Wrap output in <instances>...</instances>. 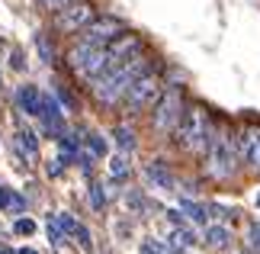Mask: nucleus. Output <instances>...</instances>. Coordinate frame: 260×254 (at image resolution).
<instances>
[{
	"instance_id": "nucleus-1",
	"label": "nucleus",
	"mask_w": 260,
	"mask_h": 254,
	"mask_svg": "<svg viewBox=\"0 0 260 254\" xmlns=\"http://www.w3.org/2000/svg\"><path fill=\"white\" fill-rule=\"evenodd\" d=\"M212 132H215V126H212L209 109L193 103V106L183 109V116H180V123L174 129V142H177L180 151H186V155H203V151L209 148Z\"/></svg>"
},
{
	"instance_id": "nucleus-2",
	"label": "nucleus",
	"mask_w": 260,
	"mask_h": 254,
	"mask_svg": "<svg viewBox=\"0 0 260 254\" xmlns=\"http://www.w3.org/2000/svg\"><path fill=\"white\" fill-rule=\"evenodd\" d=\"M68 68L74 71L81 80H96L100 74H106L109 71V52L103 45H87L77 39V45L68 48Z\"/></svg>"
},
{
	"instance_id": "nucleus-3",
	"label": "nucleus",
	"mask_w": 260,
	"mask_h": 254,
	"mask_svg": "<svg viewBox=\"0 0 260 254\" xmlns=\"http://www.w3.org/2000/svg\"><path fill=\"white\" fill-rule=\"evenodd\" d=\"M161 94H164L161 74H157V68H151V71H145L142 77H135L132 84H128L125 97H122V106H125V113L138 116V113H145V109H151Z\"/></svg>"
},
{
	"instance_id": "nucleus-4",
	"label": "nucleus",
	"mask_w": 260,
	"mask_h": 254,
	"mask_svg": "<svg viewBox=\"0 0 260 254\" xmlns=\"http://www.w3.org/2000/svg\"><path fill=\"white\" fill-rule=\"evenodd\" d=\"M183 90H180L177 84L167 87L161 97H157V103L151 106V129L157 132V135H174V129L180 123V116H183Z\"/></svg>"
},
{
	"instance_id": "nucleus-5",
	"label": "nucleus",
	"mask_w": 260,
	"mask_h": 254,
	"mask_svg": "<svg viewBox=\"0 0 260 254\" xmlns=\"http://www.w3.org/2000/svg\"><path fill=\"white\" fill-rule=\"evenodd\" d=\"M93 16H96L93 4H90V0H77V4H71V7L58 10L55 19H52V26L58 29V33H64V36H74V33H81Z\"/></svg>"
},
{
	"instance_id": "nucleus-6",
	"label": "nucleus",
	"mask_w": 260,
	"mask_h": 254,
	"mask_svg": "<svg viewBox=\"0 0 260 254\" xmlns=\"http://www.w3.org/2000/svg\"><path fill=\"white\" fill-rule=\"evenodd\" d=\"M119 33H125V23L119 16H109V13L106 16H93L81 29V42H87V45H103L106 48Z\"/></svg>"
},
{
	"instance_id": "nucleus-7",
	"label": "nucleus",
	"mask_w": 260,
	"mask_h": 254,
	"mask_svg": "<svg viewBox=\"0 0 260 254\" xmlns=\"http://www.w3.org/2000/svg\"><path fill=\"white\" fill-rule=\"evenodd\" d=\"M145 48V42H142V36H135V33H119L113 42L106 45V52H109V68H116V65H122V62H128L132 55H138Z\"/></svg>"
},
{
	"instance_id": "nucleus-8",
	"label": "nucleus",
	"mask_w": 260,
	"mask_h": 254,
	"mask_svg": "<svg viewBox=\"0 0 260 254\" xmlns=\"http://www.w3.org/2000/svg\"><path fill=\"white\" fill-rule=\"evenodd\" d=\"M238 158L247 171L260 174V129H244L241 132V145H238Z\"/></svg>"
},
{
	"instance_id": "nucleus-9",
	"label": "nucleus",
	"mask_w": 260,
	"mask_h": 254,
	"mask_svg": "<svg viewBox=\"0 0 260 254\" xmlns=\"http://www.w3.org/2000/svg\"><path fill=\"white\" fill-rule=\"evenodd\" d=\"M39 106H42V94H39V87L32 84H23L16 90V109L26 116H39Z\"/></svg>"
},
{
	"instance_id": "nucleus-10",
	"label": "nucleus",
	"mask_w": 260,
	"mask_h": 254,
	"mask_svg": "<svg viewBox=\"0 0 260 254\" xmlns=\"http://www.w3.org/2000/svg\"><path fill=\"white\" fill-rule=\"evenodd\" d=\"M145 177L151 180L154 187H161V190H174L177 184V177H174V171L164 164V161H151V164L145 167Z\"/></svg>"
},
{
	"instance_id": "nucleus-11",
	"label": "nucleus",
	"mask_w": 260,
	"mask_h": 254,
	"mask_svg": "<svg viewBox=\"0 0 260 254\" xmlns=\"http://www.w3.org/2000/svg\"><path fill=\"white\" fill-rule=\"evenodd\" d=\"M16 148H19V155L26 158V164H32V161L39 158V138H36V132L32 129H19L16 132Z\"/></svg>"
},
{
	"instance_id": "nucleus-12",
	"label": "nucleus",
	"mask_w": 260,
	"mask_h": 254,
	"mask_svg": "<svg viewBox=\"0 0 260 254\" xmlns=\"http://www.w3.org/2000/svg\"><path fill=\"white\" fill-rule=\"evenodd\" d=\"M228 241H232V235H228L225 225H209V229H206V245L212 248V251L228 248Z\"/></svg>"
},
{
	"instance_id": "nucleus-13",
	"label": "nucleus",
	"mask_w": 260,
	"mask_h": 254,
	"mask_svg": "<svg viewBox=\"0 0 260 254\" xmlns=\"http://www.w3.org/2000/svg\"><path fill=\"white\" fill-rule=\"evenodd\" d=\"M128 174H132V164H128L125 155H116L113 161H109V177L113 180H125Z\"/></svg>"
},
{
	"instance_id": "nucleus-14",
	"label": "nucleus",
	"mask_w": 260,
	"mask_h": 254,
	"mask_svg": "<svg viewBox=\"0 0 260 254\" xmlns=\"http://www.w3.org/2000/svg\"><path fill=\"white\" fill-rule=\"evenodd\" d=\"M84 142H87V151H90L93 158H106L109 145H106V138H103V135H96V132H90V135H84Z\"/></svg>"
},
{
	"instance_id": "nucleus-15",
	"label": "nucleus",
	"mask_w": 260,
	"mask_h": 254,
	"mask_svg": "<svg viewBox=\"0 0 260 254\" xmlns=\"http://www.w3.org/2000/svg\"><path fill=\"white\" fill-rule=\"evenodd\" d=\"M171 245H174V248H193V245H196V232H189L186 225L174 229V235H171Z\"/></svg>"
},
{
	"instance_id": "nucleus-16",
	"label": "nucleus",
	"mask_w": 260,
	"mask_h": 254,
	"mask_svg": "<svg viewBox=\"0 0 260 254\" xmlns=\"http://www.w3.org/2000/svg\"><path fill=\"white\" fill-rule=\"evenodd\" d=\"M36 52H39V58H42L45 65L55 62V48H52V42H48L45 33H36Z\"/></svg>"
},
{
	"instance_id": "nucleus-17",
	"label": "nucleus",
	"mask_w": 260,
	"mask_h": 254,
	"mask_svg": "<svg viewBox=\"0 0 260 254\" xmlns=\"http://www.w3.org/2000/svg\"><path fill=\"white\" fill-rule=\"evenodd\" d=\"M0 209L23 212V209H26V203H23V196H16V193H10V190H0Z\"/></svg>"
},
{
	"instance_id": "nucleus-18",
	"label": "nucleus",
	"mask_w": 260,
	"mask_h": 254,
	"mask_svg": "<svg viewBox=\"0 0 260 254\" xmlns=\"http://www.w3.org/2000/svg\"><path fill=\"white\" fill-rule=\"evenodd\" d=\"M45 232H48V241H52L55 248H61V245H64V229H61V222H58V216H48Z\"/></svg>"
},
{
	"instance_id": "nucleus-19",
	"label": "nucleus",
	"mask_w": 260,
	"mask_h": 254,
	"mask_svg": "<svg viewBox=\"0 0 260 254\" xmlns=\"http://www.w3.org/2000/svg\"><path fill=\"white\" fill-rule=\"evenodd\" d=\"M113 135H116V145L122 148V151H132L135 148V132L128 129V126H116Z\"/></svg>"
},
{
	"instance_id": "nucleus-20",
	"label": "nucleus",
	"mask_w": 260,
	"mask_h": 254,
	"mask_svg": "<svg viewBox=\"0 0 260 254\" xmlns=\"http://www.w3.org/2000/svg\"><path fill=\"white\" fill-rule=\"evenodd\" d=\"M180 209H183L193 222H206V219H209V209L199 206V203H193V200H183V203H180Z\"/></svg>"
},
{
	"instance_id": "nucleus-21",
	"label": "nucleus",
	"mask_w": 260,
	"mask_h": 254,
	"mask_svg": "<svg viewBox=\"0 0 260 254\" xmlns=\"http://www.w3.org/2000/svg\"><path fill=\"white\" fill-rule=\"evenodd\" d=\"M90 206L96 212L106 209V193H103V184H90Z\"/></svg>"
},
{
	"instance_id": "nucleus-22",
	"label": "nucleus",
	"mask_w": 260,
	"mask_h": 254,
	"mask_svg": "<svg viewBox=\"0 0 260 254\" xmlns=\"http://www.w3.org/2000/svg\"><path fill=\"white\" fill-rule=\"evenodd\" d=\"M71 235L77 238V245H81L84 251H90V248H93V238H90V229H87V225H81V222L74 225V232H71Z\"/></svg>"
},
{
	"instance_id": "nucleus-23",
	"label": "nucleus",
	"mask_w": 260,
	"mask_h": 254,
	"mask_svg": "<svg viewBox=\"0 0 260 254\" xmlns=\"http://www.w3.org/2000/svg\"><path fill=\"white\" fill-rule=\"evenodd\" d=\"M39 7L45 10V13H58V10H64V7H71V4H77V0H36Z\"/></svg>"
},
{
	"instance_id": "nucleus-24",
	"label": "nucleus",
	"mask_w": 260,
	"mask_h": 254,
	"mask_svg": "<svg viewBox=\"0 0 260 254\" xmlns=\"http://www.w3.org/2000/svg\"><path fill=\"white\" fill-rule=\"evenodd\" d=\"M13 232H16V235H32V232H36V222L32 219H16L13 222Z\"/></svg>"
},
{
	"instance_id": "nucleus-25",
	"label": "nucleus",
	"mask_w": 260,
	"mask_h": 254,
	"mask_svg": "<svg viewBox=\"0 0 260 254\" xmlns=\"http://www.w3.org/2000/svg\"><path fill=\"white\" fill-rule=\"evenodd\" d=\"M55 94H58V103H61L64 109H74V97H71V90H64L61 84L55 87Z\"/></svg>"
},
{
	"instance_id": "nucleus-26",
	"label": "nucleus",
	"mask_w": 260,
	"mask_h": 254,
	"mask_svg": "<svg viewBox=\"0 0 260 254\" xmlns=\"http://www.w3.org/2000/svg\"><path fill=\"white\" fill-rule=\"evenodd\" d=\"M247 238H251V248L260 254V222H254V225H251V232H247Z\"/></svg>"
},
{
	"instance_id": "nucleus-27",
	"label": "nucleus",
	"mask_w": 260,
	"mask_h": 254,
	"mask_svg": "<svg viewBox=\"0 0 260 254\" xmlns=\"http://www.w3.org/2000/svg\"><path fill=\"white\" fill-rule=\"evenodd\" d=\"M61 167H64V161L55 158V161H48V164H45V174L48 177H58V174H61Z\"/></svg>"
},
{
	"instance_id": "nucleus-28",
	"label": "nucleus",
	"mask_w": 260,
	"mask_h": 254,
	"mask_svg": "<svg viewBox=\"0 0 260 254\" xmlns=\"http://www.w3.org/2000/svg\"><path fill=\"white\" fill-rule=\"evenodd\" d=\"M167 216H171V222H174V225L180 229V225H183V216H180V209H171V212H167Z\"/></svg>"
},
{
	"instance_id": "nucleus-29",
	"label": "nucleus",
	"mask_w": 260,
	"mask_h": 254,
	"mask_svg": "<svg viewBox=\"0 0 260 254\" xmlns=\"http://www.w3.org/2000/svg\"><path fill=\"white\" fill-rule=\"evenodd\" d=\"M10 65H13L16 71H23L26 65H23V52H13V62H10Z\"/></svg>"
},
{
	"instance_id": "nucleus-30",
	"label": "nucleus",
	"mask_w": 260,
	"mask_h": 254,
	"mask_svg": "<svg viewBox=\"0 0 260 254\" xmlns=\"http://www.w3.org/2000/svg\"><path fill=\"white\" fill-rule=\"evenodd\" d=\"M0 254H16V251L10 248V245H0Z\"/></svg>"
},
{
	"instance_id": "nucleus-31",
	"label": "nucleus",
	"mask_w": 260,
	"mask_h": 254,
	"mask_svg": "<svg viewBox=\"0 0 260 254\" xmlns=\"http://www.w3.org/2000/svg\"><path fill=\"white\" fill-rule=\"evenodd\" d=\"M16 254H39L36 248H23V251H16Z\"/></svg>"
},
{
	"instance_id": "nucleus-32",
	"label": "nucleus",
	"mask_w": 260,
	"mask_h": 254,
	"mask_svg": "<svg viewBox=\"0 0 260 254\" xmlns=\"http://www.w3.org/2000/svg\"><path fill=\"white\" fill-rule=\"evenodd\" d=\"M257 206H260V193H257Z\"/></svg>"
}]
</instances>
